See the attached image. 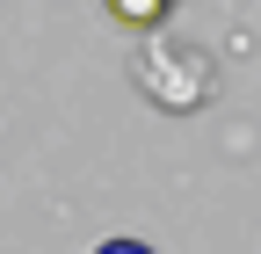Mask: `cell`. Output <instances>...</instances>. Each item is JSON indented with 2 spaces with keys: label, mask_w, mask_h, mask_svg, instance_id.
I'll return each mask as SVG.
<instances>
[{
  "label": "cell",
  "mask_w": 261,
  "mask_h": 254,
  "mask_svg": "<svg viewBox=\"0 0 261 254\" xmlns=\"http://www.w3.org/2000/svg\"><path fill=\"white\" fill-rule=\"evenodd\" d=\"M130 80H138V87H145V102H160L167 116L203 109V102H211V87H218L211 58H203V51H189V44H174V37H145L138 58H130Z\"/></svg>",
  "instance_id": "cell-1"
},
{
  "label": "cell",
  "mask_w": 261,
  "mask_h": 254,
  "mask_svg": "<svg viewBox=\"0 0 261 254\" xmlns=\"http://www.w3.org/2000/svg\"><path fill=\"white\" fill-rule=\"evenodd\" d=\"M167 8H174V0H109V15H116L123 29H160Z\"/></svg>",
  "instance_id": "cell-2"
},
{
  "label": "cell",
  "mask_w": 261,
  "mask_h": 254,
  "mask_svg": "<svg viewBox=\"0 0 261 254\" xmlns=\"http://www.w3.org/2000/svg\"><path fill=\"white\" fill-rule=\"evenodd\" d=\"M94 254H145V247H138V240H102Z\"/></svg>",
  "instance_id": "cell-3"
}]
</instances>
